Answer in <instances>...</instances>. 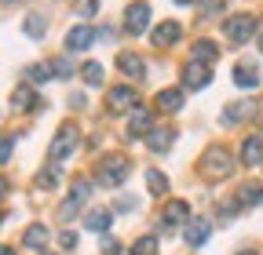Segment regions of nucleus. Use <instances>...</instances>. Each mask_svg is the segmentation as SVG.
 Listing matches in <instances>:
<instances>
[{"mask_svg":"<svg viewBox=\"0 0 263 255\" xmlns=\"http://www.w3.org/2000/svg\"><path fill=\"white\" fill-rule=\"evenodd\" d=\"M197 172H201L205 179H227L230 172H234V157H230L227 146H209L201 153V161H197Z\"/></svg>","mask_w":263,"mask_h":255,"instance_id":"nucleus-1","label":"nucleus"},{"mask_svg":"<svg viewBox=\"0 0 263 255\" xmlns=\"http://www.w3.org/2000/svg\"><path fill=\"white\" fill-rule=\"evenodd\" d=\"M128 172H132V161H128L124 153L103 157V161H99V168H95V175H99V182H103V186H121V182L128 179Z\"/></svg>","mask_w":263,"mask_h":255,"instance_id":"nucleus-2","label":"nucleus"},{"mask_svg":"<svg viewBox=\"0 0 263 255\" xmlns=\"http://www.w3.org/2000/svg\"><path fill=\"white\" fill-rule=\"evenodd\" d=\"M81 146V128L77 124H62L55 139H51V161H66V157H73V150Z\"/></svg>","mask_w":263,"mask_h":255,"instance_id":"nucleus-3","label":"nucleus"},{"mask_svg":"<svg viewBox=\"0 0 263 255\" xmlns=\"http://www.w3.org/2000/svg\"><path fill=\"white\" fill-rule=\"evenodd\" d=\"M252 29H256V18H252V15H230V18L223 22V33H227L230 44H245V40L252 37Z\"/></svg>","mask_w":263,"mask_h":255,"instance_id":"nucleus-4","label":"nucleus"},{"mask_svg":"<svg viewBox=\"0 0 263 255\" xmlns=\"http://www.w3.org/2000/svg\"><path fill=\"white\" fill-rule=\"evenodd\" d=\"M139 106V91L136 88H110L106 91V110L110 113H132Z\"/></svg>","mask_w":263,"mask_h":255,"instance_id":"nucleus-5","label":"nucleus"},{"mask_svg":"<svg viewBox=\"0 0 263 255\" xmlns=\"http://www.w3.org/2000/svg\"><path fill=\"white\" fill-rule=\"evenodd\" d=\"M209 84H212V66H205V62L190 58L186 66H183V88L201 91V88H209Z\"/></svg>","mask_w":263,"mask_h":255,"instance_id":"nucleus-6","label":"nucleus"},{"mask_svg":"<svg viewBox=\"0 0 263 255\" xmlns=\"http://www.w3.org/2000/svg\"><path fill=\"white\" fill-rule=\"evenodd\" d=\"M146 26H150V4L146 0H136V4L124 11V29L128 33H143Z\"/></svg>","mask_w":263,"mask_h":255,"instance_id":"nucleus-7","label":"nucleus"},{"mask_svg":"<svg viewBox=\"0 0 263 255\" xmlns=\"http://www.w3.org/2000/svg\"><path fill=\"white\" fill-rule=\"evenodd\" d=\"M95 29L91 26H73L70 33H66V51H84V48H91L95 44Z\"/></svg>","mask_w":263,"mask_h":255,"instance_id":"nucleus-8","label":"nucleus"},{"mask_svg":"<svg viewBox=\"0 0 263 255\" xmlns=\"http://www.w3.org/2000/svg\"><path fill=\"white\" fill-rule=\"evenodd\" d=\"M179 37H183V26H179V22H161V26L154 29V33H150L154 48H172Z\"/></svg>","mask_w":263,"mask_h":255,"instance_id":"nucleus-9","label":"nucleus"},{"mask_svg":"<svg viewBox=\"0 0 263 255\" xmlns=\"http://www.w3.org/2000/svg\"><path fill=\"white\" fill-rule=\"evenodd\" d=\"M176 142V128H150V135H146V146L154 153H168Z\"/></svg>","mask_w":263,"mask_h":255,"instance_id":"nucleus-10","label":"nucleus"},{"mask_svg":"<svg viewBox=\"0 0 263 255\" xmlns=\"http://www.w3.org/2000/svg\"><path fill=\"white\" fill-rule=\"evenodd\" d=\"M241 164H245V168L263 164V135H249V139L241 142Z\"/></svg>","mask_w":263,"mask_h":255,"instance_id":"nucleus-11","label":"nucleus"},{"mask_svg":"<svg viewBox=\"0 0 263 255\" xmlns=\"http://www.w3.org/2000/svg\"><path fill=\"white\" fill-rule=\"evenodd\" d=\"M209 230H212L209 219H190V222H186V244H190V248H201V244L209 241Z\"/></svg>","mask_w":263,"mask_h":255,"instance_id":"nucleus-12","label":"nucleus"},{"mask_svg":"<svg viewBox=\"0 0 263 255\" xmlns=\"http://www.w3.org/2000/svg\"><path fill=\"white\" fill-rule=\"evenodd\" d=\"M186 215H190L186 201H168L164 211H161V222H164V226H179V222H186Z\"/></svg>","mask_w":263,"mask_h":255,"instance_id":"nucleus-13","label":"nucleus"},{"mask_svg":"<svg viewBox=\"0 0 263 255\" xmlns=\"http://www.w3.org/2000/svg\"><path fill=\"white\" fill-rule=\"evenodd\" d=\"M128 135H132V139H139V135L146 139V135H150V113H146L143 106H136V110H132V120H128Z\"/></svg>","mask_w":263,"mask_h":255,"instance_id":"nucleus-14","label":"nucleus"},{"mask_svg":"<svg viewBox=\"0 0 263 255\" xmlns=\"http://www.w3.org/2000/svg\"><path fill=\"white\" fill-rule=\"evenodd\" d=\"M110 222H114V211H110V208H95V211H88V215H84V226H88L91 233L110 230Z\"/></svg>","mask_w":263,"mask_h":255,"instance_id":"nucleus-15","label":"nucleus"},{"mask_svg":"<svg viewBox=\"0 0 263 255\" xmlns=\"http://www.w3.org/2000/svg\"><path fill=\"white\" fill-rule=\"evenodd\" d=\"M117 70L128 73V77H146L143 58H139V55H132V51H121V55H117Z\"/></svg>","mask_w":263,"mask_h":255,"instance_id":"nucleus-16","label":"nucleus"},{"mask_svg":"<svg viewBox=\"0 0 263 255\" xmlns=\"http://www.w3.org/2000/svg\"><path fill=\"white\" fill-rule=\"evenodd\" d=\"M157 110L179 113V110H183V91H179V88H164V91L157 95Z\"/></svg>","mask_w":263,"mask_h":255,"instance_id":"nucleus-17","label":"nucleus"},{"mask_svg":"<svg viewBox=\"0 0 263 255\" xmlns=\"http://www.w3.org/2000/svg\"><path fill=\"white\" fill-rule=\"evenodd\" d=\"M11 110H37V91H33L29 84H22V88H15V95H11Z\"/></svg>","mask_w":263,"mask_h":255,"instance_id":"nucleus-18","label":"nucleus"},{"mask_svg":"<svg viewBox=\"0 0 263 255\" xmlns=\"http://www.w3.org/2000/svg\"><path fill=\"white\" fill-rule=\"evenodd\" d=\"M194 58L205 62V66H212V62L219 58V44H216V40H205V37L194 40Z\"/></svg>","mask_w":263,"mask_h":255,"instance_id":"nucleus-19","label":"nucleus"},{"mask_svg":"<svg viewBox=\"0 0 263 255\" xmlns=\"http://www.w3.org/2000/svg\"><path fill=\"white\" fill-rule=\"evenodd\" d=\"M234 84L245 88V91H249V88H259V70L249 66V62H241V66L234 70Z\"/></svg>","mask_w":263,"mask_h":255,"instance_id":"nucleus-20","label":"nucleus"},{"mask_svg":"<svg viewBox=\"0 0 263 255\" xmlns=\"http://www.w3.org/2000/svg\"><path fill=\"white\" fill-rule=\"evenodd\" d=\"M22 244H26V248H33V251H41V248L48 244V230L41 226V222H33V226L26 230V237H22Z\"/></svg>","mask_w":263,"mask_h":255,"instance_id":"nucleus-21","label":"nucleus"},{"mask_svg":"<svg viewBox=\"0 0 263 255\" xmlns=\"http://www.w3.org/2000/svg\"><path fill=\"white\" fill-rule=\"evenodd\" d=\"M249 113H256V106H252V102H238V106H227V110H223V120H227V124H238V120H245Z\"/></svg>","mask_w":263,"mask_h":255,"instance_id":"nucleus-22","label":"nucleus"},{"mask_svg":"<svg viewBox=\"0 0 263 255\" xmlns=\"http://www.w3.org/2000/svg\"><path fill=\"white\" fill-rule=\"evenodd\" d=\"M146 186H150V194H168V175H164V172H157V168H150L146 172Z\"/></svg>","mask_w":263,"mask_h":255,"instance_id":"nucleus-23","label":"nucleus"},{"mask_svg":"<svg viewBox=\"0 0 263 255\" xmlns=\"http://www.w3.org/2000/svg\"><path fill=\"white\" fill-rule=\"evenodd\" d=\"M238 201H245V204H263V186L245 182V186L238 189Z\"/></svg>","mask_w":263,"mask_h":255,"instance_id":"nucleus-24","label":"nucleus"},{"mask_svg":"<svg viewBox=\"0 0 263 255\" xmlns=\"http://www.w3.org/2000/svg\"><path fill=\"white\" fill-rule=\"evenodd\" d=\"M26 37H33V40H41L44 37V15H26Z\"/></svg>","mask_w":263,"mask_h":255,"instance_id":"nucleus-25","label":"nucleus"},{"mask_svg":"<svg viewBox=\"0 0 263 255\" xmlns=\"http://www.w3.org/2000/svg\"><path fill=\"white\" fill-rule=\"evenodd\" d=\"M132 255H157V237H154V233L139 237L136 244H132Z\"/></svg>","mask_w":263,"mask_h":255,"instance_id":"nucleus-26","label":"nucleus"},{"mask_svg":"<svg viewBox=\"0 0 263 255\" xmlns=\"http://www.w3.org/2000/svg\"><path fill=\"white\" fill-rule=\"evenodd\" d=\"M88 197H91V182H88V179H73L70 201H73V204H81V201H88Z\"/></svg>","mask_w":263,"mask_h":255,"instance_id":"nucleus-27","label":"nucleus"},{"mask_svg":"<svg viewBox=\"0 0 263 255\" xmlns=\"http://www.w3.org/2000/svg\"><path fill=\"white\" fill-rule=\"evenodd\" d=\"M84 84H88V88H99V84H103V66H99V62H88V66H84Z\"/></svg>","mask_w":263,"mask_h":255,"instance_id":"nucleus-28","label":"nucleus"},{"mask_svg":"<svg viewBox=\"0 0 263 255\" xmlns=\"http://www.w3.org/2000/svg\"><path fill=\"white\" fill-rule=\"evenodd\" d=\"M37 186H41V189H55V186H59V168H44V172L37 175Z\"/></svg>","mask_w":263,"mask_h":255,"instance_id":"nucleus-29","label":"nucleus"},{"mask_svg":"<svg viewBox=\"0 0 263 255\" xmlns=\"http://www.w3.org/2000/svg\"><path fill=\"white\" fill-rule=\"evenodd\" d=\"M11 146H15L11 135H0V164H8V161H11Z\"/></svg>","mask_w":263,"mask_h":255,"instance_id":"nucleus-30","label":"nucleus"},{"mask_svg":"<svg viewBox=\"0 0 263 255\" xmlns=\"http://www.w3.org/2000/svg\"><path fill=\"white\" fill-rule=\"evenodd\" d=\"M70 73H73V62L70 58H59L55 66H51V77H70Z\"/></svg>","mask_w":263,"mask_h":255,"instance_id":"nucleus-31","label":"nucleus"},{"mask_svg":"<svg viewBox=\"0 0 263 255\" xmlns=\"http://www.w3.org/2000/svg\"><path fill=\"white\" fill-rule=\"evenodd\" d=\"M26 77H29V80H48V77H51V66H29Z\"/></svg>","mask_w":263,"mask_h":255,"instance_id":"nucleus-32","label":"nucleus"},{"mask_svg":"<svg viewBox=\"0 0 263 255\" xmlns=\"http://www.w3.org/2000/svg\"><path fill=\"white\" fill-rule=\"evenodd\" d=\"M223 11V0H201V15H216Z\"/></svg>","mask_w":263,"mask_h":255,"instance_id":"nucleus-33","label":"nucleus"},{"mask_svg":"<svg viewBox=\"0 0 263 255\" xmlns=\"http://www.w3.org/2000/svg\"><path fill=\"white\" fill-rule=\"evenodd\" d=\"M59 244H62L66 251H70V248H77V233H73V230H66V233L59 237Z\"/></svg>","mask_w":263,"mask_h":255,"instance_id":"nucleus-34","label":"nucleus"},{"mask_svg":"<svg viewBox=\"0 0 263 255\" xmlns=\"http://www.w3.org/2000/svg\"><path fill=\"white\" fill-rule=\"evenodd\" d=\"M103 251H106V255H117L121 248H117V241H114V237H106V241H103Z\"/></svg>","mask_w":263,"mask_h":255,"instance_id":"nucleus-35","label":"nucleus"},{"mask_svg":"<svg viewBox=\"0 0 263 255\" xmlns=\"http://www.w3.org/2000/svg\"><path fill=\"white\" fill-rule=\"evenodd\" d=\"M95 8H99V0H84V4H81V15H95Z\"/></svg>","mask_w":263,"mask_h":255,"instance_id":"nucleus-36","label":"nucleus"},{"mask_svg":"<svg viewBox=\"0 0 263 255\" xmlns=\"http://www.w3.org/2000/svg\"><path fill=\"white\" fill-rule=\"evenodd\" d=\"M8 194V179H0V197H4Z\"/></svg>","mask_w":263,"mask_h":255,"instance_id":"nucleus-37","label":"nucleus"},{"mask_svg":"<svg viewBox=\"0 0 263 255\" xmlns=\"http://www.w3.org/2000/svg\"><path fill=\"white\" fill-rule=\"evenodd\" d=\"M0 255H15V251H11V248H8V244H0Z\"/></svg>","mask_w":263,"mask_h":255,"instance_id":"nucleus-38","label":"nucleus"},{"mask_svg":"<svg viewBox=\"0 0 263 255\" xmlns=\"http://www.w3.org/2000/svg\"><path fill=\"white\" fill-rule=\"evenodd\" d=\"M238 255H259V251H252V248H245V251H238Z\"/></svg>","mask_w":263,"mask_h":255,"instance_id":"nucleus-39","label":"nucleus"},{"mask_svg":"<svg viewBox=\"0 0 263 255\" xmlns=\"http://www.w3.org/2000/svg\"><path fill=\"white\" fill-rule=\"evenodd\" d=\"M176 4H194V0H176Z\"/></svg>","mask_w":263,"mask_h":255,"instance_id":"nucleus-40","label":"nucleus"},{"mask_svg":"<svg viewBox=\"0 0 263 255\" xmlns=\"http://www.w3.org/2000/svg\"><path fill=\"white\" fill-rule=\"evenodd\" d=\"M259 51H263V37H259Z\"/></svg>","mask_w":263,"mask_h":255,"instance_id":"nucleus-41","label":"nucleus"}]
</instances>
